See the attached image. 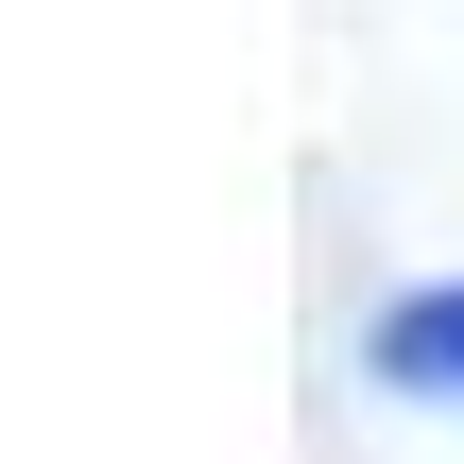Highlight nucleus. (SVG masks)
Here are the masks:
<instances>
[{"mask_svg": "<svg viewBox=\"0 0 464 464\" xmlns=\"http://www.w3.org/2000/svg\"><path fill=\"white\" fill-rule=\"evenodd\" d=\"M396 362H413V379H448V396H464V310H413V327H396Z\"/></svg>", "mask_w": 464, "mask_h": 464, "instance_id": "f257e3e1", "label": "nucleus"}]
</instances>
